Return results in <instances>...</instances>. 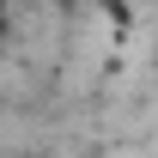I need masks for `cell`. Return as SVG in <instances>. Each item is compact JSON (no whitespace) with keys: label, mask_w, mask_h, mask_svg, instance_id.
<instances>
[{"label":"cell","mask_w":158,"mask_h":158,"mask_svg":"<svg viewBox=\"0 0 158 158\" xmlns=\"http://www.w3.org/2000/svg\"><path fill=\"white\" fill-rule=\"evenodd\" d=\"M12 37V12H6V6H0V43Z\"/></svg>","instance_id":"obj_1"},{"label":"cell","mask_w":158,"mask_h":158,"mask_svg":"<svg viewBox=\"0 0 158 158\" xmlns=\"http://www.w3.org/2000/svg\"><path fill=\"white\" fill-rule=\"evenodd\" d=\"M49 6H61V12H73V6H79V0H49Z\"/></svg>","instance_id":"obj_2"},{"label":"cell","mask_w":158,"mask_h":158,"mask_svg":"<svg viewBox=\"0 0 158 158\" xmlns=\"http://www.w3.org/2000/svg\"><path fill=\"white\" fill-rule=\"evenodd\" d=\"M152 12H158V0H152Z\"/></svg>","instance_id":"obj_3"}]
</instances>
